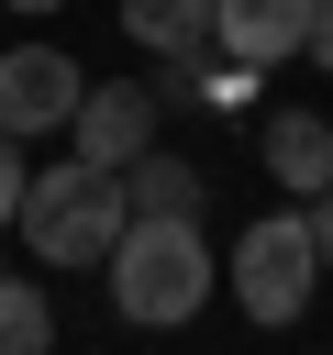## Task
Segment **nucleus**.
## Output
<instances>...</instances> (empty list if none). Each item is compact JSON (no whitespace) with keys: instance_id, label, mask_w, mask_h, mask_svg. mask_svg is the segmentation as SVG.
<instances>
[{"instance_id":"nucleus-2","label":"nucleus","mask_w":333,"mask_h":355,"mask_svg":"<svg viewBox=\"0 0 333 355\" xmlns=\"http://www.w3.org/2000/svg\"><path fill=\"white\" fill-rule=\"evenodd\" d=\"M122 222H133V200H122V178L111 166H44L33 189H22V244H33V266H111V244H122Z\"/></svg>"},{"instance_id":"nucleus-1","label":"nucleus","mask_w":333,"mask_h":355,"mask_svg":"<svg viewBox=\"0 0 333 355\" xmlns=\"http://www.w3.org/2000/svg\"><path fill=\"white\" fill-rule=\"evenodd\" d=\"M211 288H222V255H211L200 222H122V244H111V311L133 333H178Z\"/></svg>"},{"instance_id":"nucleus-12","label":"nucleus","mask_w":333,"mask_h":355,"mask_svg":"<svg viewBox=\"0 0 333 355\" xmlns=\"http://www.w3.org/2000/svg\"><path fill=\"white\" fill-rule=\"evenodd\" d=\"M22 189H33V166H22V133H0V222H22Z\"/></svg>"},{"instance_id":"nucleus-8","label":"nucleus","mask_w":333,"mask_h":355,"mask_svg":"<svg viewBox=\"0 0 333 355\" xmlns=\"http://www.w3.org/2000/svg\"><path fill=\"white\" fill-rule=\"evenodd\" d=\"M255 155H266V178H278V189H289L300 211H311V200L333 189V122H322V111H278Z\"/></svg>"},{"instance_id":"nucleus-6","label":"nucleus","mask_w":333,"mask_h":355,"mask_svg":"<svg viewBox=\"0 0 333 355\" xmlns=\"http://www.w3.org/2000/svg\"><path fill=\"white\" fill-rule=\"evenodd\" d=\"M122 33L155 55V78L189 100L200 89V67L222 55V33H211V0H122Z\"/></svg>"},{"instance_id":"nucleus-14","label":"nucleus","mask_w":333,"mask_h":355,"mask_svg":"<svg viewBox=\"0 0 333 355\" xmlns=\"http://www.w3.org/2000/svg\"><path fill=\"white\" fill-rule=\"evenodd\" d=\"M311 244H322V277H333V189L311 200Z\"/></svg>"},{"instance_id":"nucleus-5","label":"nucleus","mask_w":333,"mask_h":355,"mask_svg":"<svg viewBox=\"0 0 333 355\" xmlns=\"http://www.w3.org/2000/svg\"><path fill=\"white\" fill-rule=\"evenodd\" d=\"M144 144H155V89H144V78L89 89V100H78V122H67V155H78V166H111V178H122Z\"/></svg>"},{"instance_id":"nucleus-9","label":"nucleus","mask_w":333,"mask_h":355,"mask_svg":"<svg viewBox=\"0 0 333 355\" xmlns=\"http://www.w3.org/2000/svg\"><path fill=\"white\" fill-rule=\"evenodd\" d=\"M122 200H133V222H200V166L166 155V144H144L122 166Z\"/></svg>"},{"instance_id":"nucleus-13","label":"nucleus","mask_w":333,"mask_h":355,"mask_svg":"<svg viewBox=\"0 0 333 355\" xmlns=\"http://www.w3.org/2000/svg\"><path fill=\"white\" fill-rule=\"evenodd\" d=\"M300 55H311V67H322V78H333V0H322V11H311V44H300Z\"/></svg>"},{"instance_id":"nucleus-3","label":"nucleus","mask_w":333,"mask_h":355,"mask_svg":"<svg viewBox=\"0 0 333 355\" xmlns=\"http://www.w3.org/2000/svg\"><path fill=\"white\" fill-rule=\"evenodd\" d=\"M222 288L244 300V322H300L311 311V288H322V244H311V211H255L244 233H233V255H222Z\"/></svg>"},{"instance_id":"nucleus-7","label":"nucleus","mask_w":333,"mask_h":355,"mask_svg":"<svg viewBox=\"0 0 333 355\" xmlns=\"http://www.w3.org/2000/svg\"><path fill=\"white\" fill-rule=\"evenodd\" d=\"M311 11H322V0H211V33H222V55L278 67V55L311 44Z\"/></svg>"},{"instance_id":"nucleus-15","label":"nucleus","mask_w":333,"mask_h":355,"mask_svg":"<svg viewBox=\"0 0 333 355\" xmlns=\"http://www.w3.org/2000/svg\"><path fill=\"white\" fill-rule=\"evenodd\" d=\"M0 11H67V0H0Z\"/></svg>"},{"instance_id":"nucleus-10","label":"nucleus","mask_w":333,"mask_h":355,"mask_svg":"<svg viewBox=\"0 0 333 355\" xmlns=\"http://www.w3.org/2000/svg\"><path fill=\"white\" fill-rule=\"evenodd\" d=\"M0 355H56V311L33 277H0Z\"/></svg>"},{"instance_id":"nucleus-4","label":"nucleus","mask_w":333,"mask_h":355,"mask_svg":"<svg viewBox=\"0 0 333 355\" xmlns=\"http://www.w3.org/2000/svg\"><path fill=\"white\" fill-rule=\"evenodd\" d=\"M89 100L67 44H0V133H67Z\"/></svg>"},{"instance_id":"nucleus-11","label":"nucleus","mask_w":333,"mask_h":355,"mask_svg":"<svg viewBox=\"0 0 333 355\" xmlns=\"http://www.w3.org/2000/svg\"><path fill=\"white\" fill-rule=\"evenodd\" d=\"M255 78H266V67H244V55H233V67H200V89H189V100H200V111H244V100H255Z\"/></svg>"}]
</instances>
